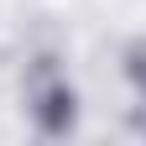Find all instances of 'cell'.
<instances>
[{
	"mask_svg": "<svg viewBox=\"0 0 146 146\" xmlns=\"http://www.w3.org/2000/svg\"><path fill=\"white\" fill-rule=\"evenodd\" d=\"M131 78L146 89V42H141V47H131Z\"/></svg>",
	"mask_w": 146,
	"mask_h": 146,
	"instance_id": "2",
	"label": "cell"
},
{
	"mask_svg": "<svg viewBox=\"0 0 146 146\" xmlns=\"http://www.w3.org/2000/svg\"><path fill=\"white\" fill-rule=\"evenodd\" d=\"M31 115H36V125H42L47 136H63L68 125H73V89H68V78H58L52 68H42L31 78Z\"/></svg>",
	"mask_w": 146,
	"mask_h": 146,
	"instance_id": "1",
	"label": "cell"
}]
</instances>
